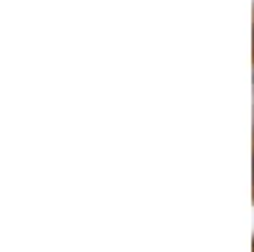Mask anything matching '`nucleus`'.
<instances>
[{
	"mask_svg": "<svg viewBox=\"0 0 254 252\" xmlns=\"http://www.w3.org/2000/svg\"><path fill=\"white\" fill-rule=\"evenodd\" d=\"M252 176H254V171H252Z\"/></svg>",
	"mask_w": 254,
	"mask_h": 252,
	"instance_id": "1",
	"label": "nucleus"
}]
</instances>
